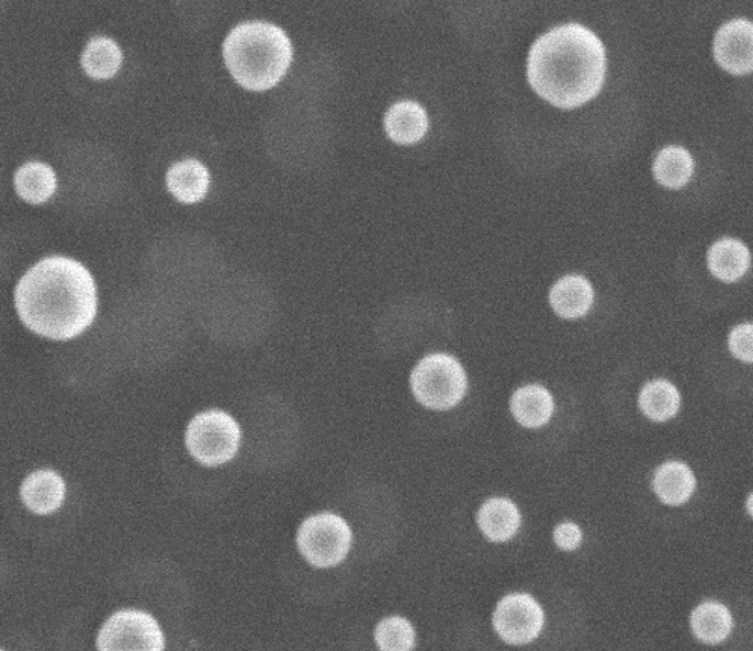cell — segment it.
Listing matches in <instances>:
<instances>
[{
	"instance_id": "obj_7",
	"label": "cell",
	"mask_w": 753,
	"mask_h": 651,
	"mask_svg": "<svg viewBox=\"0 0 753 651\" xmlns=\"http://www.w3.org/2000/svg\"><path fill=\"white\" fill-rule=\"evenodd\" d=\"M99 651H164L166 638L154 615L124 609L109 616L97 637Z\"/></svg>"
},
{
	"instance_id": "obj_14",
	"label": "cell",
	"mask_w": 753,
	"mask_h": 651,
	"mask_svg": "<svg viewBox=\"0 0 753 651\" xmlns=\"http://www.w3.org/2000/svg\"><path fill=\"white\" fill-rule=\"evenodd\" d=\"M477 524L491 541H506L520 529V510L509 498H490L479 510Z\"/></svg>"
},
{
	"instance_id": "obj_13",
	"label": "cell",
	"mask_w": 753,
	"mask_h": 651,
	"mask_svg": "<svg viewBox=\"0 0 753 651\" xmlns=\"http://www.w3.org/2000/svg\"><path fill=\"white\" fill-rule=\"evenodd\" d=\"M550 305L560 317L580 318L591 311L593 288L583 276H567L553 284Z\"/></svg>"
},
{
	"instance_id": "obj_22",
	"label": "cell",
	"mask_w": 753,
	"mask_h": 651,
	"mask_svg": "<svg viewBox=\"0 0 753 651\" xmlns=\"http://www.w3.org/2000/svg\"><path fill=\"white\" fill-rule=\"evenodd\" d=\"M639 403L648 418L663 423L673 418L681 408V395L668 381L658 380L642 389Z\"/></svg>"
},
{
	"instance_id": "obj_26",
	"label": "cell",
	"mask_w": 753,
	"mask_h": 651,
	"mask_svg": "<svg viewBox=\"0 0 753 651\" xmlns=\"http://www.w3.org/2000/svg\"><path fill=\"white\" fill-rule=\"evenodd\" d=\"M0 651H5V650H0Z\"/></svg>"
},
{
	"instance_id": "obj_1",
	"label": "cell",
	"mask_w": 753,
	"mask_h": 651,
	"mask_svg": "<svg viewBox=\"0 0 753 651\" xmlns=\"http://www.w3.org/2000/svg\"><path fill=\"white\" fill-rule=\"evenodd\" d=\"M23 325L41 337L65 341L78 337L97 315L91 272L69 257L43 259L22 277L14 292Z\"/></svg>"
},
{
	"instance_id": "obj_17",
	"label": "cell",
	"mask_w": 753,
	"mask_h": 651,
	"mask_svg": "<svg viewBox=\"0 0 753 651\" xmlns=\"http://www.w3.org/2000/svg\"><path fill=\"white\" fill-rule=\"evenodd\" d=\"M653 486L655 494L666 505H682L689 501L696 490V475L685 463L666 462L655 471Z\"/></svg>"
},
{
	"instance_id": "obj_18",
	"label": "cell",
	"mask_w": 753,
	"mask_h": 651,
	"mask_svg": "<svg viewBox=\"0 0 753 651\" xmlns=\"http://www.w3.org/2000/svg\"><path fill=\"white\" fill-rule=\"evenodd\" d=\"M690 629L706 644H718L731 635L733 618L724 604L705 602L690 615Z\"/></svg>"
},
{
	"instance_id": "obj_2",
	"label": "cell",
	"mask_w": 753,
	"mask_h": 651,
	"mask_svg": "<svg viewBox=\"0 0 753 651\" xmlns=\"http://www.w3.org/2000/svg\"><path fill=\"white\" fill-rule=\"evenodd\" d=\"M606 68V49L599 37L580 23H569L533 43L528 80L553 106L575 109L598 96Z\"/></svg>"
},
{
	"instance_id": "obj_12",
	"label": "cell",
	"mask_w": 753,
	"mask_h": 651,
	"mask_svg": "<svg viewBox=\"0 0 753 651\" xmlns=\"http://www.w3.org/2000/svg\"><path fill=\"white\" fill-rule=\"evenodd\" d=\"M170 193L183 204L202 201L209 193L210 171L196 159L177 162L167 173Z\"/></svg>"
},
{
	"instance_id": "obj_8",
	"label": "cell",
	"mask_w": 753,
	"mask_h": 651,
	"mask_svg": "<svg viewBox=\"0 0 753 651\" xmlns=\"http://www.w3.org/2000/svg\"><path fill=\"white\" fill-rule=\"evenodd\" d=\"M494 629L507 644H529L540 637L544 611L528 594H510L498 603L493 616Z\"/></svg>"
},
{
	"instance_id": "obj_3",
	"label": "cell",
	"mask_w": 753,
	"mask_h": 651,
	"mask_svg": "<svg viewBox=\"0 0 753 651\" xmlns=\"http://www.w3.org/2000/svg\"><path fill=\"white\" fill-rule=\"evenodd\" d=\"M292 43L279 26L268 22H247L226 37L224 57L234 80L248 91H268L288 72Z\"/></svg>"
},
{
	"instance_id": "obj_6",
	"label": "cell",
	"mask_w": 753,
	"mask_h": 651,
	"mask_svg": "<svg viewBox=\"0 0 753 651\" xmlns=\"http://www.w3.org/2000/svg\"><path fill=\"white\" fill-rule=\"evenodd\" d=\"M352 529L345 518L334 513L307 517L296 532V546L307 563L315 568H334L345 561L352 548Z\"/></svg>"
},
{
	"instance_id": "obj_11",
	"label": "cell",
	"mask_w": 753,
	"mask_h": 651,
	"mask_svg": "<svg viewBox=\"0 0 753 651\" xmlns=\"http://www.w3.org/2000/svg\"><path fill=\"white\" fill-rule=\"evenodd\" d=\"M427 131V112L415 101H401L385 115V132L393 142L402 146L419 143Z\"/></svg>"
},
{
	"instance_id": "obj_10",
	"label": "cell",
	"mask_w": 753,
	"mask_h": 651,
	"mask_svg": "<svg viewBox=\"0 0 753 651\" xmlns=\"http://www.w3.org/2000/svg\"><path fill=\"white\" fill-rule=\"evenodd\" d=\"M66 485L64 478L54 470H38L31 473L21 486L22 502L34 514L54 513L64 505Z\"/></svg>"
},
{
	"instance_id": "obj_21",
	"label": "cell",
	"mask_w": 753,
	"mask_h": 651,
	"mask_svg": "<svg viewBox=\"0 0 753 651\" xmlns=\"http://www.w3.org/2000/svg\"><path fill=\"white\" fill-rule=\"evenodd\" d=\"M123 53L115 42L108 37H95L86 46L81 65L89 77L108 80L120 71Z\"/></svg>"
},
{
	"instance_id": "obj_15",
	"label": "cell",
	"mask_w": 753,
	"mask_h": 651,
	"mask_svg": "<svg viewBox=\"0 0 753 651\" xmlns=\"http://www.w3.org/2000/svg\"><path fill=\"white\" fill-rule=\"evenodd\" d=\"M749 263H751V255L746 245L731 237L716 242L709 249V269L717 279L723 282H737L746 274Z\"/></svg>"
},
{
	"instance_id": "obj_4",
	"label": "cell",
	"mask_w": 753,
	"mask_h": 651,
	"mask_svg": "<svg viewBox=\"0 0 753 651\" xmlns=\"http://www.w3.org/2000/svg\"><path fill=\"white\" fill-rule=\"evenodd\" d=\"M413 395L432 411H450L465 396L468 380L465 370L454 357L432 353L425 357L413 370Z\"/></svg>"
},
{
	"instance_id": "obj_9",
	"label": "cell",
	"mask_w": 753,
	"mask_h": 651,
	"mask_svg": "<svg viewBox=\"0 0 753 651\" xmlns=\"http://www.w3.org/2000/svg\"><path fill=\"white\" fill-rule=\"evenodd\" d=\"M753 29L746 19H735L718 30L713 54L718 65L733 76H746L753 69Z\"/></svg>"
},
{
	"instance_id": "obj_24",
	"label": "cell",
	"mask_w": 753,
	"mask_h": 651,
	"mask_svg": "<svg viewBox=\"0 0 753 651\" xmlns=\"http://www.w3.org/2000/svg\"><path fill=\"white\" fill-rule=\"evenodd\" d=\"M729 347L739 360L752 362V325L737 326L729 338Z\"/></svg>"
},
{
	"instance_id": "obj_25",
	"label": "cell",
	"mask_w": 753,
	"mask_h": 651,
	"mask_svg": "<svg viewBox=\"0 0 753 651\" xmlns=\"http://www.w3.org/2000/svg\"><path fill=\"white\" fill-rule=\"evenodd\" d=\"M553 540H555L558 548L563 549V551H575L583 541V532H581L580 526L572 524V521H565V524L557 526Z\"/></svg>"
},
{
	"instance_id": "obj_20",
	"label": "cell",
	"mask_w": 753,
	"mask_h": 651,
	"mask_svg": "<svg viewBox=\"0 0 753 651\" xmlns=\"http://www.w3.org/2000/svg\"><path fill=\"white\" fill-rule=\"evenodd\" d=\"M653 171L659 184L666 189H682L693 177V156L681 146L666 147L655 158Z\"/></svg>"
},
{
	"instance_id": "obj_5",
	"label": "cell",
	"mask_w": 753,
	"mask_h": 651,
	"mask_svg": "<svg viewBox=\"0 0 753 651\" xmlns=\"http://www.w3.org/2000/svg\"><path fill=\"white\" fill-rule=\"evenodd\" d=\"M240 440L239 424L222 411L199 413L190 420L186 431L190 454L206 467L229 462L239 451Z\"/></svg>"
},
{
	"instance_id": "obj_16",
	"label": "cell",
	"mask_w": 753,
	"mask_h": 651,
	"mask_svg": "<svg viewBox=\"0 0 753 651\" xmlns=\"http://www.w3.org/2000/svg\"><path fill=\"white\" fill-rule=\"evenodd\" d=\"M510 411L514 418L525 427H541L552 418L553 397L542 385H526L514 393Z\"/></svg>"
},
{
	"instance_id": "obj_23",
	"label": "cell",
	"mask_w": 753,
	"mask_h": 651,
	"mask_svg": "<svg viewBox=\"0 0 753 651\" xmlns=\"http://www.w3.org/2000/svg\"><path fill=\"white\" fill-rule=\"evenodd\" d=\"M374 641L381 651H413L416 646L415 627L404 616H389L378 624Z\"/></svg>"
},
{
	"instance_id": "obj_19",
	"label": "cell",
	"mask_w": 753,
	"mask_h": 651,
	"mask_svg": "<svg viewBox=\"0 0 753 651\" xmlns=\"http://www.w3.org/2000/svg\"><path fill=\"white\" fill-rule=\"evenodd\" d=\"M15 192L30 204H43L57 189V178L49 166L29 162L21 167L14 178Z\"/></svg>"
}]
</instances>
